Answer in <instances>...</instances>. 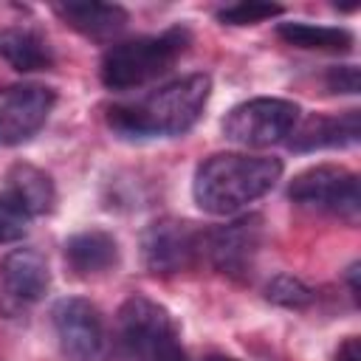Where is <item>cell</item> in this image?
Here are the masks:
<instances>
[{
	"instance_id": "1",
	"label": "cell",
	"mask_w": 361,
	"mask_h": 361,
	"mask_svg": "<svg viewBox=\"0 0 361 361\" xmlns=\"http://www.w3.org/2000/svg\"><path fill=\"white\" fill-rule=\"evenodd\" d=\"M209 93H212V79L206 73H189L135 102L113 104L107 110V124L121 138L183 135L200 118Z\"/></svg>"
},
{
	"instance_id": "2",
	"label": "cell",
	"mask_w": 361,
	"mask_h": 361,
	"mask_svg": "<svg viewBox=\"0 0 361 361\" xmlns=\"http://www.w3.org/2000/svg\"><path fill=\"white\" fill-rule=\"evenodd\" d=\"M282 178V161L271 155L217 152L209 155L192 180L195 203L209 214H234L262 197Z\"/></svg>"
},
{
	"instance_id": "3",
	"label": "cell",
	"mask_w": 361,
	"mask_h": 361,
	"mask_svg": "<svg viewBox=\"0 0 361 361\" xmlns=\"http://www.w3.org/2000/svg\"><path fill=\"white\" fill-rule=\"evenodd\" d=\"M192 34L183 25H172L161 34H147L135 39L116 42L104 51L99 76L107 90H133L161 73H166L189 48Z\"/></svg>"
},
{
	"instance_id": "4",
	"label": "cell",
	"mask_w": 361,
	"mask_h": 361,
	"mask_svg": "<svg viewBox=\"0 0 361 361\" xmlns=\"http://www.w3.org/2000/svg\"><path fill=\"white\" fill-rule=\"evenodd\" d=\"M113 347L118 361H186L175 319L147 296H130L118 307Z\"/></svg>"
},
{
	"instance_id": "5",
	"label": "cell",
	"mask_w": 361,
	"mask_h": 361,
	"mask_svg": "<svg viewBox=\"0 0 361 361\" xmlns=\"http://www.w3.org/2000/svg\"><path fill=\"white\" fill-rule=\"evenodd\" d=\"M299 104L288 99L259 96L231 107L223 118V135L240 147L262 149L285 141L299 121Z\"/></svg>"
},
{
	"instance_id": "6",
	"label": "cell",
	"mask_w": 361,
	"mask_h": 361,
	"mask_svg": "<svg viewBox=\"0 0 361 361\" xmlns=\"http://www.w3.org/2000/svg\"><path fill=\"white\" fill-rule=\"evenodd\" d=\"M288 197L293 203H305L310 209L336 214L350 223H355L361 214L358 175L333 164H322L299 172L288 186Z\"/></svg>"
},
{
	"instance_id": "7",
	"label": "cell",
	"mask_w": 361,
	"mask_h": 361,
	"mask_svg": "<svg viewBox=\"0 0 361 361\" xmlns=\"http://www.w3.org/2000/svg\"><path fill=\"white\" fill-rule=\"evenodd\" d=\"M200 226L178 217H161L141 231V262L149 274L169 276L192 268L203 257Z\"/></svg>"
},
{
	"instance_id": "8",
	"label": "cell",
	"mask_w": 361,
	"mask_h": 361,
	"mask_svg": "<svg viewBox=\"0 0 361 361\" xmlns=\"http://www.w3.org/2000/svg\"><path fill=\"white\" fill-rule=\"evenodd\" d=\"M51 324L65 355L76 361H104L107 327L102 310L82 296H65L51 307Z\"/></svg>"
},
{
	"instance_id": "9",
	"label": "cell",
	"mask_w": 361,
	"mask_h": 361,
	"mask_svg": "<svg viewBox=\"0 0 361 361\" xmlns=\"http://www.w3.org/2000/svg\"><path fill=\"white\" fill-rule=\"evenodd\" d=\"M262 234H265L262 214H243L223 226L206 228L203 231V254L220 274H226L231 279H245L259 254Z\"/></svg>"
},
{
	"instance_id": "10",
	"label": "cell",
	"mask_w": 361,
	"mask_h": 361,
	"mask_svg": "<svg viewBox=\"0 0 361 361\" xmlns=\"http://www.w3.org/2000/svg\"><path fill=\"white\" fill-rule=\"evenodd\" d=\"M56 104V93L37 82L0 87V147H17L37 135Z\"/></svg>"
},
{
	"instance_id": "11",
	"label": "cell",
	"mask_w": 361,
	"mask_h": 361,
	"mask_svg": "<svg viewBox=\"0 0 361 361\" xmlns=\"http://www.w3.org/2000/svg\"><path fill=\"white\" fill-rule=\"evenodd\" d=\"M361 138V116L358 110H347L338 116L310 113L307 118L296 121L290 130L288 147L293 152H316V149H336L350 147Z\"/></svg>"
},
{
	"instance_id": "12",
	"label": "cell",
	"mask_w": 361,
	"mask_h": 361,
	"mask_svg": "<svg viewBox=\"0 0 361 361\" xmlns=\"http://www.w3.org/2000/svg\"><path fill=\"white\" fill-rule=\"evenodd\" d=\"M0 279L11 299L28 305V302H39L45 296V290L51 285V271L39 251L14 248L0 262Z\"/></svg>"
},
{
	"instance_id": "13",
	"label": "cell",
	"mask_w": 361,
	"mask_h": 361,
	"mask_svg": "<svg viewBox=\"0 0 361 361\" xmlns=\"http://www.w3.org/2000/svg\"><path fill=\"white\" fill-rule=\"evenodd\" d=\"M54 11L79 34L90 39H110L127 25V11L116 3H56Z\"/></svg>"
},
{
	"instance_id": "14",
	"label": "cell",
	"mask_w": 361,
	"mask_h": 361,
	"mask_svg": "<svg viewBox=\"0 0 361 361\" xmlns=\"http://www.w3.org/2000/svg\"><path fill=\"white\" fill-rule=\"evenodd\" d=\"M0 59H6L20 73L48 71L54 68V48L39 31L8 25L0 28Z\"/></svg>"
},
{
	"instance_id": "15",
	"label": "cell",
	"mask_w": 361,
	"mask_h": 361,
	"mask_svg": "<svg viewBox=\"0 0 361 361\" xmlns=\"http://www.w3.org/2000/svg\"><path fill=\"white\" fill-rule=\"evenodd\" d=\"M31 217L48 214L56 203V189L48 172L31 166V164H14L6 172V186H3Z\"/></svg>"
},
{
	"instance_id": "16",
	"label": "cell",
	"mask_w": 361,
	"mask_h": 361,
	"mask_svg": "<svg viewBox=\"0 0 361 361\" xmlns=\"http://www.w3.org/2000/svg\"><path fill=\"white\" fill-rule=\"evenodd\" d=\"M65 259L79 274H99L118 262V243L102 228H87L65 240Z\"/></svg>"
},
{
	"instance_id": "17",
	"label": "cell",
	"mask_w": 361,
	"mask_h": 361,
	"mask_svg": "<svg viewBox=\"0 0 361 361\" xmlns=\"http://www.w3.org/2000/svg\"><path fill=\"white\" fill-rule=\"evenodd\" d=\"M276 34L296 48H307V51H336V54H347L355 45L353 31L338 28V25H313V23H279Z\"/></svg>"
},
{
	"instance_id": "18",
	"label": "cell",
	"mask_w": 361,
	"mask_h": 361,
	"mask_svg": "<svg viewBox=\"0 0 361 361\" xmlns=\"http://www.w3.org/2000/svg\"><path fill=\"white\" fill-rule=\"evenodd\" d=\"M265 299L274 302V305H279V307L302 310V307H307L316 299V290L310 285H305L302 279L290 276V274H276L265 285Z\"/></svg>"
},
{
	"instance_id": "19",
	"label": "cell",
	"mask_w": 361,
	"mask_h": 361,
	"mask_svg": "<svg viewBox=\"0 0 361 361\" xmlns=\"http://www.w3.org/2000/svg\"><path fill=\"white\" fill-rule=\"evenodd\" d=\"M279 14H282V6H276V3L243 0V3L223 6L217 11V20L228 23V25H254V23H262V20H271V17H279Z\"/></svg>"
},
{
	"instance_id": "20",
	"label": "cell",
	"mask_w": 361,
	"mask_h": 361,
	"mask_svg": "<svg viewBox=\"0 0 361 361\" xmlns=\"http://www.w3.org/2000/svg\"><path fill=\"white\" fill-rule=\"evenodd\" d=\"M31 214L3 189L0 192V243H17L28 234L31 226Z\"/></svg>"
},
{
	"instance_id": "21",
	"label": "cell",
	"mask_w": 361,
	"mask_h": 361,
	"mask_svg": "<svg viewBox=\"0 0 361 361\" xmlns=\"http://www.w3.org/2000/svg\"><path fill=\"white\" fill-rule=\"evenodd\" d=\"M324 82L333 93H358V68L355 65H336L327 68Z\"/></svg>"
},
{
	"instance_id": "22",
	"label": "cell",
	"mask_w": 361,
	"mask_h": 361,
	"mask_svg": "<svg viewBox=\"0 0 361 361\" xmlns=\"http://www.w3.org/2000/svg\"><path fill=\"white\" fill-rule=\"evenodd\" d=\"M336 361H361V341L355 336L344 338L338 353H336Z\"/></svg>"
},
{
	"instance_id": "23",
	"label": "cell",
	"mask_w": 361,
	"mask_h": 361,
	"mask_svg": "<svg viewBox=\"0 0 361 361\" xmlns=\"http://www.w3.org/2000/svg\"><path fill=\"white\" fill-rule=\"evenodd\" d=\"M347 282H350L353 299H358V262H353V265H350V271H347Z\"/></svg>"
},
{
	"instance_id": "24",
	"label": "cell",
	"mask_w": 361,
	"mask_h": 361,
	"mask_svg": "<svg viewBox=\"0 0 361 361\" xmlns=\"http://www.w3.org/2000/svg\"><path fill=\"white\" fill-rule=\"evenodd\" d=\"M203 361H240V358H231V355H209Z\"/></svg>"
}]
</instances>
